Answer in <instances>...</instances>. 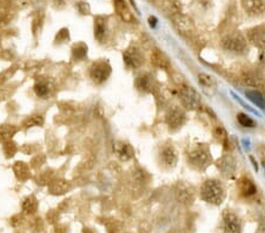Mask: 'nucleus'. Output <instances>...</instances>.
<instances>
[{"label":"nucleus","mask_w":265,"mask_h":233,"mask_svg":"<svg viewBox=\"0 0 265 233\" xmlns=\"http://www.w3.org/2000/svg\"><path fill=\"white\" fill-rule=\"evenodd\" d=\"M177 197L182 203H191L193 200V192L189 187H180L177 191Z\"/></svg>","instance_id":"c85d7f7f"},{"label":"nucleus","mask_w":265,"mask_h":233,"mask_svg":"<svg viewBox=\"0 0 265 233\" xmlns=\"http://www.w3.org/2000/svg\"><path fill=\"white\" fill-rule=\"evenodd\" d=\"M198 83L202 86L203 90L205 91H215L217 88V80L212 75L208 74V73H199L198 74Z\"/></svg>","instance_id":"aec40b11"},{"label":"nucleus","mask_w":265,"mask_h":233,"mask_svg":"<svg viewBox=\"0 0 265 233\" xmlns=\"http://www.w3.org/2000/svg\"><path fill=\"white\" fill-rule=\"evenodd\" d=\"M212 161L210 150L207 145L197 144L190 148L188 153V162L197 171H204Z\"/></svg>","instance_id":"f03ea898"},{"label":"nucleus","mask_w":265,"mask_h":233,"mask_svg":"<svg viewBox=\"0 0 265 233\" xmlns=\"http://www.w3.org/2000/svg\"><path fill=\"white\" fill-rule=\"evenodd\" d=\"M173 24L174 27L179 31V33L182 35H185V33H189L191 30H192V21L185 16L177 15L173 17Z\"/></svg>","instance_id":"f3484780"},{"label":"nucleus","mask_w":265,"mask_h":233,"mask_svg":"<svg viewBox=\"0 0 265 233\" xmlns=\"http://www.w3.org/2000/svg\"><path fill=\"white\" fill-rule=\"evenodd\" d=\"M151 63L158 69L162 70H169L171 67L170 60H169L168 55L164 52H162L160 50H153L151 52Z\"/></svg>","instance_id":"4468645a"},{"label":"nucleus","mask_w":265,"mask_h":233,"mask_svg":"<svg viewBox=\"0 0 265 233\" xmlns=\"http://www.w3.org/2000/svg\"><path fill=\"white\" fill-rule=\"evenodd\" d=\"M245 95H246L247 99H250L256 106H258L259 108L264 109L265 111V98L261 92L257 91V90H247V91H245Z\"/></svg>","instance_id":"412c9836"},{"label":"nucleus","mask_w":265,"mask_h":233,"mask_svg":"<svg viewBox=\"0 0 265 233\" xmlns=\"http://www.w3.org/2000/svg\"><path fill=\"white\" fill-rule=\"evenodd\" d=\"M242 6L251 17L262 16L265 13V0H242Z\"/></svg>","instance_id":"ddd939ff"},{"label":"nucleus","mask_w":265,"mask_h":233,"mask_svg":"<svg viewBox=\"0 0 265 233\" xmlns=\"http://www.w3.org/2000/svg\"><path fill=\"white\" fill-rule=\"evenodd\" d=\"M201 198L205 203L221 205L225 199V190L222 182L216 179H208L201 186Z\"/></svg>","instance_id":"f257e3e1"},{"label":"nucleus","mask_w":265,"mask_h":233,"mask_svg":"<svg viewBox=\"0 0 265 233\" xmlns=\"http://www.w3.org/2000/svg\"><path fill=\"white\" fill-rule=\"evenodd\" d=\"M256 233H265V220L262 221V223L259 224L258 229H257V231H256Z\"/></svg>","instance_id":"c9c22d12"},{"label":"nucleus","mask_w":265,"mask_h":233,"mask_svg":"<svg viewBox=\"0 0 265 233\" xmlns=\"http://www.w3.org/2000/svg\"><path fill=\"white\" fill-rule=\"evenodd\" d=\"M179 99L183 108L188 111H196L202 105L201 95L192 86H182L179 91Z\"/></svg>","instance_id":"20e7f679"},{"label":"nucleus","mask_w":265,"mask_h":233,"mask_svg":"<svg viewBox=\"0 0 265 233\" xmlns=\"http://www.w3.org/2000/svg\"><path fill=\"white\" fill-rule=\"evenodd\" d=\"M108 36V26L104 17H97L95 18V38L99 43H104Z\"/></svg>","instance_id":"2eb2a0df"},{"label":"nucleus","mask_w":265,"mask_h":233,"mask_svg":"<svg viewBox=\"0 0 265 233\" xmlns=\"http://www.w3.org/2000/svg\"><path fill=\"white\" fill-rule=\"evenodd\" d=\"M165 119L169 128L172 131H176L185 124L187 114H185L184 108H179V106H172L171 108H169Z\"/></svg>","instance_id":"423d86ee"},{"label":"nucleus","mask_w":265,"mask_h":233,"mask_svg":"<svg viewBox=\"0 0 265 233\" xmlns=\"http://www.w3.org/2000/svg\"><path fill=\"white\" fill-rule=\"evenodd\" d=\"M70 189V184L66 180H56L52 181V184L50 185L49 190L53 195H63V193L67 192V190Z\"/></svg>","instance_id":"393cba45"},{"label":"nucleus","mask_w":265,"mask_h":233,"mask_svg":"<svg viewBox=\"0 0 265 233\" xmlns=\"http://www.w3.org/2000/svg\"><path fill=\"white\" fill-rule=\"evenodd\" d=\"M70 33L67 29H61L58 32V35L56 36V44H63L65 41L69 40Z\"/></svg>","instance_id":"473e14b6"},{"label":"nucleus","mask_w":265,"mask_h":233,"mask_svg":"<svg viewBox=\"0 0 265 233\" xmlns=\"http://www.w3.org/2000/svg\"><path fill=\"white\" fill-rule=\"evenodd\" d=\"M111 75V66L106 61H97L90 67V78L97 85L105 83Z\"/></svg>","instance_id":"39448f33"},{"label":"nucleus","mask_w":265,"mask_h":233,"mask_svg":"<svg viewBox=\"0 0 265 233\" xmlns=\"http://www.w3.org/2000/svg\"><path fill=\"white\" fill-rule=\"evenodd\" d=\"M37 210H38V200L36 197L31 196V197L25 199L24 203H22V211L26 215H33L37 212Z\"/></svg>","instance_id":"a878e982"},{"label":"nucleus","mask_w":265,"mask_h":233,"mask_svg":"<svg viewBox=\"0 0 265 233\" xmlns=\"http://www.w3.org/2000/svg\"><path fill=\"white\" fill-rule=\"evenodd\" d=\"M4 152L6 154L7 157H13L15 156V153L17 152V146L16 144H13L12 142H6L4 145Z\"/></svg>","instance_id":"72a5a7b5"},{"label":"nucleus","mask_w":265,"mask_h":233,"mask_svg":"<svg viewBox=\"0 0 265 233\" xmlns=\"http://www.w3.org/2000/svg\"><path fill=\"white\" fill-rule=\"evenodd\" d=\"M17 132H18V128L15 125L0 126V143L10 142Z\"/></svg>","instance_id":"4be33fe9"},{"label":"nucleus","mask_w":265,"mask_h":233,"mask_svg":"<svg viewBox=\"0 0 265 233\" xmlns=\"http://www.w3.org/2000/svg\"><path fill=\"white\" fill-rule=\"evenodd\" d=\"M242 81L245 85L251 86L255 89L265 88L264 77L262 75L261 72L256 71V70H247L242 74Z\"/></svg>","instance_id":"9d476101"},{"label":"nucleus","mask_w":265,"mask_h":233,"mask_svg":"<svg viewBox=\"0 0 265 233\" xmlns=\"http://www.w3.org/2000/svg\"><path fill=\"white\" fill-rule=\"evenodd\" d=\"M221 44L224 51L232 54L243 55L247 52V39L241 32H232L224 36Z\"/></svg>","instance_id":"7ed1b4c3"},{"label":"nucleus","mask_w":265,"mask_h":233,"mask_svg":"<svg viewBox=\"0 0 265 233\" xmlns=\"http://www.w3.org/2000/svg\"><path fill=\"white\" fill-rule=\"evenodd\" d=\"M76 7H77V10L79 11V13H81V15H89L90 13V5L87 4L85 1H79L77 2V5H76Z\"/></svg>","instance_id":"f704fd0d"},{"label":"nucleus","mask_w":265,"mask_h":233,"mask_svg":"<svg viewBox=\"0 0 265 233\" xmlns=\"http://www.w3.org/2000/svg\"><path fill=\"white\" fill-rule=\"evenodd\" d=\"M123 59L125 65L128 66L129 69L132 70L139 69V67L144 64L143 53L136 46H131L130 49L126 50V51L123 53Z\"/></svg>","instance_id":"0eeeda50"},{"label":"nucleus","mask_w":265,"mask_h":233,"mask_svg":"<svg viewBox=\"0 0 265 233\" xmlns=\"http://www.w3.org/2000/svg\"><path fill=\"white\" fill-rule=\"evenodd\" d=\"M114 7L118 15L122 17L123 20H125L126 22L134 21V17L130 11L128 5H126L125 0H114Z\"/></svg>","instance_id":"a211bd4d"},{"label":"nucleus","mask_w":265,"mask_h":233,"mask_svg":"<svg viewBox=\"0 0 265 233\" xmlns=\"http://www.w3.org/2000/svg\"><path fill=\"white\" fill-rule=\"evenodd\" d=\"M242 220L232 212H227L224 215V233H242Z\"/></svg>","instance_id":"f8f14e48"},{"label":"nucleus","mask_w":265,"mask_h":233,"mask_svg":"<svg viewBox=\"0 0 265 233\" xmlns=\"http://www.w3.org/2000/svg\"><path fill=\"white\" fill-rule=\"evenodd\" d=\"M213 134H215V138L218 140L219 143H222L225 147H227V144L229 145V134H227V132L225 131L224 127H222V126L216 127Z\"/></svg>","instance_id":"7c9ffc66"},{"label":"nucleus","mask_w":265,"mask_h":233,"mask_svg":"<svg viewBox=\"0 0 265 233\" xmlns=\"http://www.w3.org/2000/svg\"><path fill=\"white\" fill-rule=\"evenodd\" d=\"M238 189L239 192L244 197H251V196L256 195V192H257V187L253 184V181L249 178H245V177L238 181Z\"/></svg>","instance_id":"6ab92c4d"},{"label":"nucleus","mask_w":265,"mask_h":233,"mask_svg":"<svg viewBox=\"0 0 265 233\" xmlns=\"http://www.w3.org/2000/svg\"><path fill=\"white\" fill-rule=\"evenodd\" d=\"M237 120H238L239 125L243 126V127L253 128L256 126L255 120H253L251 117L247 116L246 113H238V114H237Z\"/></svg>","instance_id":"2f4dec72"},{"label":"nucleus","mask_w":265,"mask_h":233,"mask_svg":"<svg viewBox=\"0 0 265 233\" xmlns=\"http://www.w3.org/2000/svg\"><path fill=\"white\" fill-rule=\"evenodd\" d=\"M13 171H15L17 178L20 180H26L30 178V168L25 162L17 161L13 166Z\"/></svg>","instance_id":"b1692460"},{"label":"nucleus","mask_w":265,"mask_h":233,"mask_svg":"<svg viewBox=\"0 0 265 233\" xmlns=\"http://www.w3.org/2000/svg\"><path fill=\"white\" fill-rule=\"evenodd\" d=\"M159 158L163 166L168 168H173L177 165V161H178V154H177L176 148L173 146L168 145L162 148V151L159 153Z\"/></svg>","instance_id":"9b49d317"},{"label":"nucleus","mask_w":265,"mask_h":233,"mask_svg":"<svg viewBox=\"0 0 265 233\" xmlns=\"http://www.w3.org/2000/svg\"><path fill=\"white\" fill-rule=\"evenodd\" d=\"M44 125V117L40 114H35V116H31L22 122V127L24 128H32L37 127V126H43Z\"/></svg>","instance_id":"bb28decb"},{"label":"nucleus","mask_w":265,"mask_h":233,"mask_svg":"<svg viewBox=\"0 0 265 233\" xmlns=\"http://www.w3.org/2000/svg\"><path fill=\"white\" fill-rule=\"evenodd\" d=\"M247 41H250L253 46L258 47L259 50L265 49V25L252 27L246 33Z\"/></svg>","instance_id":"1a4fd4ad"},{"label":"nucleus","mask_w":265,"mask_h":233,"mask_svg":"<svg viewBox=\"0 0 265 233\" xmlns=\"http://www.w3.org/2000/svg\"><path fill=\"white\" fill-rule=\"evenodd\" d=\"M259 51H261V54H259V60H261V63L263 64L265 67V49L259 50Z\"/></svg>","instance_id":"e433bc0d"},{"label":"nucleus","mask_w":265,"mask_h":233,"mask_svg":"<svg viewBox=\"0 0 265 233\" xmlns=\"http://www.w3.org/2000/svg\"><path fill=\"white\" fill-rule=\"evenodd\" d=\"M117 154L122 161H128L133 158L134 150L130 144H122L117 148Z\"/></svg>","instance_id":"5701e85b"},{"label":"nucleus","mask_w":265,"mask_h":233,"mask_svg":"<svg viewBox=\"0 0 265 233\" xmlns=\"http://www.w3.org/2000/svg\"><path fill=\"white\" fill-rule=\"evenodd\" d=\"M72 57L75 60H84L87 57V46L85 44H76L72 49Z\"/></svg>","instance_id":"cd10ccee"},{"label":"nucleus","mask_w":265,"mask_h":233,"mask_svg":"<svg viewBox=\"0 0 265 233\" xmlns=\"http://www.w3.org/2000/svg\"><path fill=\"white\" fill-rule=\"evenodd\" d=\"M136 88L142 92H152V90L154 89L153 78L148 73L139 75L136 79Z\"/></svg>","instance_id":"dca6fc26"},{"label":"nucleus","mask_w":265,"mask_h":233,"mask_svg":"<svg viewBox=\"0 0 265 233\" xmlns=\"http://www.w3.org/2000/svg\"><path fill=\"white\" fill-rule=\"evenodd\" d=\"M35 92L38 97L40 98H45L50 92V88H49V83L45 80H38L35 85Z\"/></svg>","instance_id":"c756f323"},{"label":"nucleus","mask_w":265,"mask_h":233,"mask_svg":"<svg viewBox=\"0 0 265 233\" xmlns=\"http://www.w3.org/2000/svg\"><path fill=\"white\" fill-rule=\"evenodd\" d=\"M217 168L219 170L221 175L223 177H227V178H230L235 175L236 172V161L230 154H225V156L221 157V158L217 161L216 164Z\"/></svg>","instance_id":"6e6552de"}]
</instances>
